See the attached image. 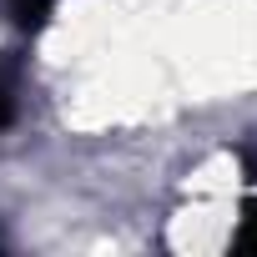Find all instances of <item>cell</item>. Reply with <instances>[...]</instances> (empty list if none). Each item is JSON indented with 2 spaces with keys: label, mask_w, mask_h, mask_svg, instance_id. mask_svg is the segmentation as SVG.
<instances>
[{
  "label": "cell",
  "mask_w": 257,
  "mask_h": 257,
  "mask_svg": "<svg viewBox=\"0 0 257 257\" xmlns=\"http://www.w3.org/2000/svg\"><path fill=\"white\" fill-rule=\"evenodd\" d=\"M61 6V0H0V11H6V21L11 26H21V31H41L46 21H51V11Z\"/></svg>",
  "instance_id": "cell-1"
},
{
  "label": "cell",
  "mask_w": 257,
  "mask_h": 257,
  "mask_svg": "<svg viewBox=\"0 0 257 257\" xmlns=\"http://www.w3.org/2000/svg\"><path fill=\"white\" fill-rule=\"evenodd\" d=\"M16 116H21V66L6 61L0 66V132L16 126Z\"/></svg>",
  "instance_id": "cell-2"
}]
</instances>
